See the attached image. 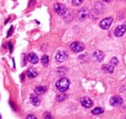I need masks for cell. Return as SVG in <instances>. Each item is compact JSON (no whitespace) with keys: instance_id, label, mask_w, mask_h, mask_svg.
Returning a JSON list of instances; mask_svg holds the SVG:
<instances>
[{"instance_id":"26","label":"cell","mask_w":126,"mask_h":119,"mask_svg":"<svg viewBox=\"0 0 126 119\" xmlns=\"http://www.w3.org/2000/svg\"><path fill=\"white\" fill-rule=\"evenodd\" d=\"M13 31H14V28H13V27H11V28H10V30H9V32H8V37H10V36L12 35Z\"/></svg>"},{"instance_id":"8","label":"cell","mask_w":126,"mask_h":119,"mask_svg":"<svg viewBox=\"0 0 126 119\" xmlns=\"http://www.w3.org/2000/svg\"><path fill=\"white\" fill-rule=\"evenodd\" d=\"M126 31V26L125 24H121V26H118L117 28H115V31H114V35L117 37H121L124 35Z\"/></svg>"},{"instance_id":"25","label":"cell","mask_w":126,"mask_h":119,"mask_svg":"<svg viewBox=\"0 0 126 119\" xmlns=\"http://www.w3.org/2000/svg\"><path fill=\"white\" fill-rule=\"evenodd\" d=\"M4 47H6V48H9V49H10V51H12V50H13V45H12L11 43H6Z\"/></svg>"},{"instance_id":"13","label":"cell","mask_w":126,"mask_h":119,"mask_svg":"<svg viewBox=\"0 0 126 119\" xmlns=\"http://www.w3.org/2000/svg\"><path fill=\"white\" fill-rule=\"evenodd\" d=\"M47 92V87L44 86V85H39V86H36L34 88V93L36 95H44L45 93Z\"/></svg>"},{"instance_id":"17","label":"cell","mask_w":126,"mask_h":119,"mask_svg":"<svg viewBox=\"0 0 126 119\" xmlns=\"http://www.w3.org/2000/svg\"><path fill=\"white\" fill-rule=\"evenodd\" d=\"M64 19H65L66 22L71 21V20H72V13L70 11H67V12H66V14L64 15Z\"/></svg>"},{"instance_id":"2","label":"cell","mask_w":126,"mask_h":119,"mask_svg":"<svg viewBox=\"0 0 126 119\" xmlns=\"http://www.w3.org/2000/svg\"><path fill=\"white\" fill-rule=\"evenodd\" d=\"M53 9H54V12L56 14H58L59 16H64L66 14V12L68 11V10L66 9V6L64 4H62V3H55Z\"/></svg>"},{"instance_id":"4","label":"cell","mask_w":126,"mask_h":119,"mask_svg":"<svg viewBox=\"0 0 126 119\" xmlns=\"http://www.w3.org/2000/svg\"><path fill=\"white\" fill-rule=\"evenodd\" d=\"M111 23H112V17H105L102 21L100 22V27L103 30H107V29H109Z\"/></svg>"},{"instance_id":"20","label":"cell","mask_w":126,"mask_h":119,"mask_svg":"<svg viewBox=\"0 0 126 119\" xmlns=\"http://www.w3.org/2000/svg\"><path fill=\"white\" fill-rule=\"evenodd\" d=\"M43 118H44V119H54V117L52 116V114L49 113V112H46V113H44Z\"/></svg>"},{"instance_id":"14","label":"cell","mask_w":126,"mask_h":119,"mask_svg":"<svg viewBox=\"0 0 126 119\" xmlns=\"http://www.w3.org/2000/svg\"><path fill=\"white\" fill-rule=\"evenodd\" d=\"M102 69H103V71L106 72V73H112L114 71V66L111 65V64H106V65L103 66Z\"/></svg>"},{"instance_id":"28","label":"cell","mask_w":126,"mask_h":119,"mask_svg":"<svg viewBox=\"0 0 126 119\" xmlns=\"http://www.w3.org/2000/svg\"><path fill=\"white\" fill-rule=\"evenodd\" d=\"M103 1H106V2H110L111 0H103Z\"/></svg>"},{"instance_id":"15","label":"cell","mask_w":126,"mask_h":119,"mask_svg":"<svg viewBox=\"0 0 126 119\" xmlns=\"http://www.w3.org/2000/svg\"><path fill=\"white\" fill-rule=\"evenodd\" d=\"M37 75H38V72H37L36 69H34V68H29L28 69V71H27V76L29 77V78H31V79L36 78Z\"/></svg>"},{"instance_id":"10","label":"cell","mask_w":126,"mask_h":119,"mask_svg":"<svg viewBox=\"0 0 126 119\" xmlns=\"http://www.w3.org/2000/svg\"><path fill=\"white\" fill-rule=\"evenodd\" d=\"M122 102H123V100H122V98L119 97V96H113V97L110 98V104L111 105H113V106L121 105Z\"/></svg>"},{"instance_id":"1","label":"cell","mask_w":126,"mask_h":119,"mask_svg":"<svg viewBox=\"0 0 126 119\" xmlns=\"http://www.w3.org/2000/svg\"><path fill=\"white\" fill-rule=\"evenodd\" d=\"M56 88L59 90L61 93H64L66 92L68 88H69V86H70V81L67 79V78H61L58 80V81L56 82Z\"/></svg>"},{"instance_id":"11","label":"cell","mask_w":126,"mask_h":119,"mask_svg":"<svg viewBox=\"0 0 126 119\" xmlns=\"http://www.w3.org/2000/svg\"><path fill=\"white\" fill-rule=\"evenodd\" d=\"M30 102L33 104L34 106H38L40 104V99L39 97H38V95H36V94H32V95L30 96Z\"/></svg>"},{"instance_id":"21","label":"cell","mask_w":126,"mask_h":119,"mask_svg":"<svg viewBox=\"0 0 126 119\" xmlns=\"http://www.w3.org/2000/svg\"><path fill=\"white\" fill-rule=\"evenodd\" d=\"M66 68L65 67H58V69H57V73H63V75H65L66 73Z\"/></svg>"},{"instance_id":"7","label":"cell","mask_w":126,"mask_h":119,"mask_svg":"<svg viewBox=\"0 0 126 119\" xmlns=\"http://www.w3.org/2000/svg\"><path fill=\"white\" fill-rule=\"evenodd\" d=\"M104 57H105L104 52L101 51V50H95L93 52V54H92V59L95 62H102L104 60Z\"/></svg>"},{"instance_id":"3","label":"cell","mask_w":126,"mask_h":119,"mask_svg":"<svg viewBox=\"0 0 126 119\" xmlns=\"http://www.w3.org/2000/svg\"><path fill=\"white\" fill-rule=\"evenodd\" d=\"M67 59H68V53L66 51L59 50L55 53V60H56L57 63H63V62H65Z\"/></svg>"},{"instance_id":"16","label":"cell","mask_w":126,"mask_h":119,"mask_svg":"<svg viewBox=\"0 0 126 119\" xmlns=\"http://www.w3.org/2000/svg\"><path fill=\"white\" fill-rule=\"evenodd\" d=\"M102 9H103V5L101 4V3H96V4L94 5L93 11H94V13H95L96 15H99L100 13H102Z\"/></svg>"},{"instance_id":"22","label":"cell","mask_w":126,"mask_h":119,"mask_svg":"<svg viewBox=\"0 0 126 119\" xmlns=\"http://www.w3.org/2000/svg\"><path fill=\"white\" fill-rule=\"evenodd\" d=\"M83 1L84 0H72V3L74 5H80L83 3Z\"/></svg>"},{"instance_id":"29","label":"cell","mask_w":126,"mask_h":119,"mask_svg":"<svg viewBox=\"0 0 126 119\" xmlns=\"http://www.w3.org/2000/svg\"><path fill=\"white\" fill-rule=\"evenodd\" d=\"M0 118H1V115H0Z\"/></svg>"},{"instance_id":"6","label":"cell","mask_w":126,"mask_h":119,"mask_svg":"<svg viewBox=\"0 0 126 119\" xmlns=\"http://www.w3.org/2000/svg\"><path fill=\"white\" fill-rule=\"evenodd\" d=\"M88 16H89V10L87 8L80 9L78 12V19L79 20H84V19H86Z\"/></svg>"},{"instance_id":"24","label":"cell","mask_w":126,"mask_h":119,"mask_svg":"<svg viewBox=\"0 0 126 119\" xmlns=\"http://www.w3.org/2000/svg\"><path fill=\"white\" fill-rule=\"evenodd\" d=\"M66 99V95H63V94H61L58 97H57V101L58 102H61L62 100H65Z\"/></svg>"},{"instance_id":"5","label":"cell","mask_w":126,"mask_h":119,"mask_svg":"<svg viewBox=\"0 0 126 119\" xmlns=\"http://www.w3.org/2000/svg\"><path fill=\"white\" fill-rule=\"evenodd\" d=\"M70 48H71V50L73 52H80L84 50L85 46H84V44L80 43V41H74V43H72L70 45Z\"/></svg>"},{"instance_id":"27","label":"cell","mask_w":126,"mask_h":119,"mask_svg":"<svg viewBox=\"0 0 126 119\" xmlns=\"http://www.w3.org/2000/svg\"><path fill=\"white\" fill-rule=\"evenodd\" d=\"M26 119H37V117L34 116V115H28L26 117Z\"/></svg>"},{"instance_id":"12","label":"cell","mask_w":126,"mask_h":119,"mask_svg":"<svg viewBox=\"0 0 126 119\" xmlns=\"http://www.w3.org/2000/svg\"><path fill=\"white\" fill-rule=\"evenodd\" d=\"M28 61H29L31 64H37L38 62H39V59H38L37 54L34 53V52H32V53H30L29 55H28Z\"/></svg>"},{"instance_id":"9","label":"cell","mask_w":126,"mask_h":119,"mask_svg":"<svg viewBox=\"0 0 126 119\" xmlns=\"http://www.w3.org/2000/svg\"><path fill=\"white\" fill-rule=\"evenodd\" d=\"M80 104H82L84 107L89 108V107H91V106H92L93 102H92V100L90 99V98H88V97H84V98H82V100H80Z\"/></svg>"},{"instance_id":"18","label":"cell","mask_w":126,"mask_h":119,"mask_svg":"<svg viewBox=\"0 0 126 119\" xmlns=\"http://www.w3.org/2000/svg\"><path fill=\"white\" fill-rule=\"evenodd\" d=\"M40 62H41V64H43V66H48L49 65V57H48L47 54L43 55V58H41Z\"/></svg>"},{"instance_id":"19","label":"cell","mask_w":126,"mask_h":119,"mask_svg":"<svg viewBox=\"0 0 126 119\" xmlns=\"http://www.w3.org/2000/svg\"><path fill=\"white\" fill-rule=\"evenodd\" d=\"M91 113L93 115H101V114L104 113V110L102 107H95V108H93V110L91 111Z\"/></svg>"},{"instance_id":"23","label":"cell","mask_w":126,"mask_h":119,"mask_svg":"<svg viewBox=\"0 0 126 119\" xmlns=\"http://www.w3.org/2000/svg\"><path fill=\"white\" fill-rule=\"evenodd\" d=\"M110 62H111V65H113V66H115V65H118V64H119V61H118V59H117V58H112Z\"/></svg>"}]
</instances>
